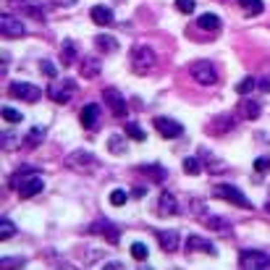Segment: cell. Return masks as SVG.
Returning a JSON list of instances; mask_svg holds the SVG:
<instances>
[{
	"label": "cell",
	"mask_w": 270,
	"mask_h": 270,
	"mask_svg": "<svg viewBox=\"0 0 270 270\" xmlns=\"http://www.w3.org/2000/svg\"><path fill=\"white\" fill-rule=\"evenodd\" d=\"M97 50L100 53H115L118 50V40L110 37V34H100L97 37Z\"/></svg>",
	"instance_id": "cell-20"
},
{
	"label": "cell",
	"mask_w": 270,
	"mask_h": 270,
	"mask_svg": "<svg viewBox=\"0 0 270 270\" xmlns=\"http://www.w3.org/2000/svg\"><path fill=\"white\" fill-rule=\"evenodd\" d=\"M131 254H134V260H147L149 249H147V244H142V242H134V244H131Z\"/></svg>",
	"instance_id": "cell-30"
},
{
	"label": "cell",
	"mask_w": 270,
	"mask_h": 270,
	"mask_svg": "<svg viewBox=\"0 0 270 270\" xmlns=\"http://www.w3.org/2000/svg\"><path fill=\"white\" fill-rule=\"evenodd\" d=\"M79 71H82L84 79H95L97 73H100V61H97L95 55H87L84 61H82V66H79Z\"/></svg>",
	"instance_id": "cell-16"
},
{
	"label": "cell",
	"mask_w": 270,
	"mask_h": 270,
	"mask_svg": "<svg viewBox=\"0 0 270 270\" xmlns=\"http://www.w3.org/2000/svg\"><path fill=\"white\" fill-rule=\"evenodd\" d=\"M155 129L160 131V137H166V139H176L184 134V126L178 121H173V118H155Z\"/></svg>",
	"instance_id": "cell-10"
},
{
	"label": "cell",
	"mask_w": 270,
	"mask_h": 270,
	"mask_svg": "<svg viewBox=\"0 0 270 270\" xmlns=\"http://www.w3.org/2000/svg\"><path fill=\"white\" fill-rule=\"evenodd\" d=\"M73 92H76V82H73V79H66V82H61V84H55V87L48 89L50 100L61 102V105H66V102L73 97Z\"/></svg>",
	"instance_id": "cell-7"
},
{
	"label": "cell",
	"mask_w": 270,
	"mask_h": 270,
	"mask_svg": "<svg viewBox=\"0 0 270 270\" xmlns=\"http://www.w3.org/2000/svg\"><path fill=\"white\" fill-rule=\"evenodd\" d=\"M260 89H262V92H270V79H262V82H260Z\"/></svg>",
	"instance_id": "cell-40"
},
{
	"label": "cell",
	"mask_w": 270,
	"mask_h": 270,
	"mask_svg": "<svg viewBox=\"0 0 270 270\" xmlns=\"http://www.w3.org/2000/svg\"><path fill=\"white\" fill-rule=\"evenodd\" d=\"M13 184L19 186V194L26 200V197H34V194H40L42 189H45V184H42V178L40 176H16L13 178Z\"/></svg>",
	"instance_id": "cell-6"
},
{
	"label": "cell",
	"mask_w": 270,
	"mask_h": 270,
	"mask_svg": "<svg viewBox=\"0 0 270 270\" xmlns=\"http://www.w3.org/2000/svg\"><path fill=\"white\" fill-rule=\"evenodd\" d=\"M126 200H129V194H126L124 189H113V191H110V205H113V207H124Z\"/></svg>",
	"instance_id": "cell-28"
},
{
	"label": "cell",
	"mask_w": 270,
	"mask_h": 270,
	"mask_svg": "<svg viewBox=\"0 0 270 270\" xmlns=\"http://www.w3.org/2000/svg\"><path fill=\"white\" fill-rule=\"evenodd\" d=\"M186 249H200V252H207V254H215V247L202 236H189L186 239Z\"/></svg>",
	"instance_id": "cell-17"
},
{
	"label": "cell",
	"mask_w": 270,
	"mask_h": 270,
	"mask_svg": "<svg viewBox=\"0 0 270 270\" xmlns=\"http://www.w3.org/2000/svg\"><path fill=\"white\" fill-rule=\"evenodd\" d=\"M102 102H105V108H110L113 115H126V100H124V95L118 92V89L105 87L102 89Z\"/></svg>",
	"instance_id": "cell-5"
},
{
	"label": "cell",
	"mask_w": 270,
	"mask_h": 270,
	"mask_svg": "<svg viewBox=\"0 0 270 270\" xmlns=\"http://www.w3.org/2000/svg\"><path fill=\"white\" fill-rule=\"evenodd\" d=\"M3 118L8 124H21V110H16V108H8V105H3Z\"/></svg>",
	"instance_id": "cell-27"
},
{
	"label": "cell",
	"mask_w": 270,
	"mask_h": 270,
	"mask_svg": "<svg viewBox=\"0 0 270 270\" xmlns=\"http://www.w3.org/2000/svg\"><path fill=\"white\" fill-rule=\"evenodd\" d=\"M176 8L181 11V13H194L197 3H194V0H176Z\"/></svg>",
	"instance_id": "cell-35"
},
{
	"label": "cell",
	"mask_w": 270,
	"mask_h": 270,
	"mask_svg": "<svg viewBox=\"0 0 270 270\" xmlns=\"http://www.w3.org/2000/svg\"><path fill=\"white\" fill-rule=\"evenodd\" d=\"M158 239H160V247L166 252H176L178 247H181V236H178V231H163Z\"/></svg>",
	"instance_id": "cell-15"
},
{
	"label": "cell",
	"mask_w": 270,
	"mask_h": 270,
	"mask_svg": "<svg viewBox=\"0 0 270 270\" xmlns=\"http://www.w3.org/2000/svg\"><path fill=\"white\" fill-rule=\"evenodd\" d=\"M205 223H207V228L220 231L223 236H228V234H231V223H228V220H223V218H218V215H210Z\"/></svg>",
	"instance_id": "cell-19"
},
{
	"label": "cell",
	"mask_w": 270,
	"mask_h": 270,
	"mask_svg": "<svg viewBox=\"0 0 270 270\" xmlns=\"http://www.w3.org/2000/svg\"><path fill=\"white\" fill-rule=\"evenodd\" d=\"M158 63V58L155 53L147 48V45H134L131 48V66L137 73H147V71H152V66Z\"/></svg>",
	"instance_id": "cell-1"
},
{
	"label": "cell",
	"mask_w": 270,
	"mask_h": 270,
	"mask_svg": "<svg viewBox=\"0 0 270 270\" xmlns=\"http://www.w3.org/2000/svg\"><path fill=\"white\" fill-rule=\"evenodd\" d=\"M108 149H110L113 155H124L126 152V139L118 137V134H113V137L108 139Z\"/></svg>",
	"instance_id": "cell-23"
},
{
	"label": "cell",
	"mask_w": 270,
	"mask_h": 270,
	"mask_svg": "<svg viewBox=\"0 0 270 270\" xmlns=\"http://www.w3.org/2000/svg\"><path fill=\"white\" fill-rule=\"evenodd\" d=\"M42 139H45V129H42V126H34L32 131H29V137H26L24 144H26V147H34V144H40Z\"/></svg>",
	"instance_id": "cell-25"
},
{
	"label": "cell",
	"mask_w": 270,
	"mask_h": 270,
	"mask_svg": "<svg viewBox=\"0 0 270 270\" xmlns=\"http://www.w3.org/2000/svg\"><path fill=\"white\" fill-rule=\"evenodd\" d=\"M265 210H267V213H270V200H267V202H265Z\"/></svg>",
	"instance_id": "cell-41"
},
{
	"label": "cell",
	"mask_w": 270,
	"mask_h": 270,
	"mask_svg": "<svg viewBox=\"0 0 270 270\" xmlns=\"http://www.w3.org/2000/svg\"><path fill=\"white\" fill-rule=\"evenodd\" d=\"M242 267H270V254L257 252V249H244L242 257H239Z\"/></svg>",
	"instance_id": "cell-8"
},
{
	"label": "cell",
	"mask_w": 270,
	"mask_h": 270,
	"mask_svg": "<svg viewBox=\"0 0 270 270\" xmlns=\"http://www.w3.org/2000/svg\"><path fill=\"white\" fill-rule=\"evenodd\" d=\"M13 234H16V226H13L8 218H3V220H0V236H3V239H11Z\"/></svg>",
	"instance_id": "cell-33"
},
{
	"label": "cell",
	"mask_w": 270,
	"mask_h": 270,
	"mask_svg": "<svg viewBox=\"0 0 270 270\" xmlns=\"http://www.w3.org/2000/svg\"><path fill=\"white\" fill-rule=\"evenodd\" d=\"M239 108H242V113L249 118V121H254V118H260V102H254V100H244L242 105H239Z\"/></svg>",
	"instance_id": "cell-21"
},
{
	"label": "cell",
	"mask_w": 270,
	"mask_h": 270,
	"mask_svg": "<svg viewBox=\"0 0 270 270\" xmlns=\"http://www.w3.org/2000/svg\"><path fill=\"white\" fill-rule=\"evenodd\" d=\"M42 73H45V76H55V73H58V68H55L50 61H42Z\"/></svg>",
	"instance_id": "cell-37"
},
{
	"label": "cell",
	"mask_w": 270,
	"mask_h": 270,
	"mask_svg": "<svg viewBox=\"0 0 270 270\" xmlns=\"http://www.w3.org/2000/svg\"><path fill=\"white\" fill-rule=\"evenodd\" d=\"M11 95H16L19 100H26V102H37L40 100V87L29 84V82H13L11 84Z\"/></svg>",
	"instance_id": "cell-9"
},
{
	"label": "cell",
	"mask_w": 270,
	"mask_h": 270,
	"mask_svg": "<svg viewBox=\"0 0 270 270\" xmlns=\"http://www.w3.org/2000/svg\"><path fill=\"white\" fill-rule=\"evenodd\" d=\"M73 58H76V45H73L71 40H66V42H63V53H61V61H63L66 66H71V63H73Z\"/></svg>",
	"instance_id": "cell-24"
},
{
	"label": "cell",
	"mask_w": 270,
	"mask_h": 270,
	"mask_svg": "<svg viewBox=\"0 0 270 270\" xmlns=\"http://www.w3.org/2000/svg\"><path fill=\"white\" fill-rule=\"evenodd\" d=\"M89 16H92V21L100 24V26H113V24H115L113 11H110V8H105V6H95L92 11H89Z\"/></svg>",
	"instance_id": "cell-12"
},
{
	"label": "cell",
	"mask_w": 270,
	"mask_h": 270,
	"mask_svg": "<svg viewBox=\"0 0 270 270\" xmlns=\"http://www.w3.org/2000/svg\"><path fill=\"white\" fill-rule=\"evenodd\" d=\"M213 191H215V197H218V200H226V202H231V205H236V207H247V210L252 207V202H249V200H247L234 184H218Z\"/></svg>",
	"instance_id": "cell-2"
},
{
	"label": "cell",
	"mask_w": 270,
	"mask_h": 270,
	"mask_svg": "<svg viewBox=\"0 0 270 270\" xmlns=\"http://www.w3.org/2000/svg\"><path fill=\"white\" fill-rule=\"evenodd\" d=\"M184 171L189 173V176H197L202 168H200V160L197 158H184Z\"/></svg>",
	"instance_id": "cell-32"
},
{
	"label": "cell",
	"mask_w": 270,
	"mask_h": 270,
	"mask_svg": "<svg viewBox=\"0 0 270 270\" xmlns=\"http://www.w3.org/2000/svg\"><path fill=\"white\" fill-rule=\"evenodd\" d=\"M97 118H100V105L97 102H89L82 108V126L84 129H95Z\"/></svg>",
	"instance_id": "cell-13"
},
{
	"label": "cell",
	"mask_w": 270,
	"mask_h": 270,
	"mask_svg": "<svg viewBox=\"0 0 270 270\" xmlns=\"http://www.w3.org/2000/svg\"><path fill=\"white\" fill-rule=\"evenodd\" d=\"M3 24H0V29H3V34L6 37H24L26 34V26L21 19L16 16H11V13H3V19H0Z\"/></svg>",
	"instance_id": "cell-11"
},
{
	"label": "cell",
	"mask_w": 270,
	"mask_h": 270,
	"mask_svg": "<svg viewBox=\"0 0 270 270\" xmlns=\"http://www.w3.org/2000/svg\"><path fill=\"white\" fill-rule=\"evenodd\" d=\"M254 171H257V173H267L270 171V158H257V160H254Z\"/></svg>",
	"instance_id": "cell-36"
},
{
	"label": "cell",
	"mask_w": 270,
	"mask_h": 270,
	"mask_svg": "<svg viewBox=\"0 0 270 270\" xmlns=\"http://www.w3.org/2000/svg\"><path fill=\"white\" fill-rule=\"evenodd\" d=\"M144 194H147V189H144V186H134V189H131V197H134V200H142Z\"/></svg>",
	"instance_id": "cell-38"
},
{
	"label": "cell",
	"mask_w": 270,
	"mask_h": 270,
	"mask_svg": "<svg viewBox=\"0 0 270 270\" xmlns=\"http://www.w3.org/2000/svg\"><path fill=\"white\" fill-rule=\"evenodd\" d=\"M252 89H254V79H252V76H244L242 82L236 84V92H239V95H247V92H252Z\"/></svg>",
	"instance_id": "cell-34"
},
{
	"label": "cell",
	"mask_w": 270,
	"mask_h": 270,
	"mask_svg": "<svg viewBox=\"0 0 270 270\" xmlns=\"http://www.w3.org/2000/svg\"><path fill=\"white\" fill-rule=\"evenodd\" d=\"M197 26L207 29V32H218V29H220V19L215 16V13H202V16L197 19Z\"/></svg>",
	"instance_id": "cell-18"
},
{
	"label": "cell",
	"mask_w": 270,
	"mask_h": 270,
	"mask_svg": "<svg viewBox=\"0 0 270 270\" xmlns=\"http://www.w3.org/2000/svg\"><path fill=\"white\" fill-rule=\"evenodd\" d=\"M239 3H242V8H244L247 16H260V13L265 11L262 0H239Z\"/></svg>",
	"instance_id": "cell-22"
},
{
	"label": "cell",
	"mask_w": 270,
	"mask_h": 270,
	"mask_svg": "<svg viewBox=\"0 0 270 270\" xmlns=\"http://www.w3.org/2000/svg\"><path fill=\"white\" fill-rule=\"evenodd\" d=\"M139 171H144L147 176H152L155 181H163V178H166V168H160V166H144Z\"/></svg>",
	"instance_id": "cell-31"
},
{
	"label": "cell",
	"mask_w": 270,
	"mask_h": 270,
	"mask_svg": "<svg viewBox=\"0 0 270 270\" xmlns=\"http://www.w3.org/2000/svg\"><path fill=\"white\" fill-rule=\"evenodd\" d=\"M53 3H55V6H63V8H68V6L76 3V0H53Z\"/></svg>",
	"instance_id": "cell-39"
},
{
	"label": "cell",
	"mask_w": 270,
	"mask_h": 270,
	"mask_svg": "<svg viewBox=\"0 0 270 270\" xmlns=\"http://www.w3.org/2000/svg\"><path fill=\"white\" fill-rule=\"evenodd\" d=\"M191 76H194V82L202 84V87H210V84H215V82H218V73H215L213 63H207V61L191 63Z\"/></svg>",
	"instance_id": "cell-4"
},
{
	"label": "cell",
	"mask_w": 270,
	"mask_h": 270,
	"mask_svg": "<svg viewBox=\"0 0 270 270\" xmlns=\"http://www.w3.org/2000/svg\"><path fill=\"white\" fill-rule=\"evenodd\" d=\"M126 134H129V139H134V142H144V139H147L144 129L137 126V124H129V126H126Z\"/></svg>",
	"instance_id": "cell-26"
},
{
	"label": "cell",
	"mask_w": 270,
	"mask_h": 270,
	"mask_svg": "<svg viewBox=\"0 0 270 270\" xmlns=\"http://www.w3.org/2000/svg\"><path fill=\"white\" fill-rule=\"evenodd\" d=\"M66 166L73 168V171H87V168L97 166V158L89 152V149H73V152L66 158Z\"/></svg>",
	"instance_id": "cell-3"
},
{
	"label": "cell",
	"mask_w": 270,
	"mask_h": 270,
	"mask_svg": "<svg viewBox=\"0 0 270 270\" xmlns=\"http://www.w3.org/2000/svg\"><path fill=\"white\" fill-rule=\"evenodd\" d=\"M158 210H160V215H176L178 213V202L171 191H163L160 194V200H158Z\"/></svg>",
	"instance_id": "cell-14"
},
{
	"label": "cell",
	"mask_w": 270,
	"mask_h": 270,
	"mask_svg": "<svg viewBox=\"0 0 270 270\" xmlns=\"http://www.w3.org/2000/svg\"><path fill=\"white\" fill-rule=\"evenodd\" d=\"M21 8L29 13V16H37V19H42V8L37 6V0H21Z\"/></svg>",
	"instance_id": "cell-29"
}]
</instances>
